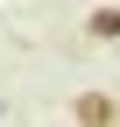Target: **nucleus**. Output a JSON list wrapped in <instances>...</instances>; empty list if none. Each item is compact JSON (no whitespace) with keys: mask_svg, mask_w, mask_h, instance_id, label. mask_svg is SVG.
Wrapping results in <instances>:
<instances>
[{"mask_svg":"<svg viewBox=\"0 0 120 127\" xmlns=\"http://www.w3.org/2000/svg\"><path fill=\"white\" fill-rule=\"evenodd\" d=\"M71 113H78L85 127H113V113H120V106L106 99V92H78V106H71Z\"/></svg>","mask_w":120,"mask_h":127,"instance_id":"nucleus-1","label":"nucleus"},{"mask_svg":"<svg viewBox=\"0 0 120 127\" xmlns=\"http://www.w3.org/2000/svg\"><path fill=\"white\" fill-rule=\"evenodd\" d=\"M92 35H106V42L120 35V7H106V14H92Z\"/></svg>","mask_w":120,"mask_h":127,"instance_id":"nucleus-2","label":"nucleus"}]
</instances>
